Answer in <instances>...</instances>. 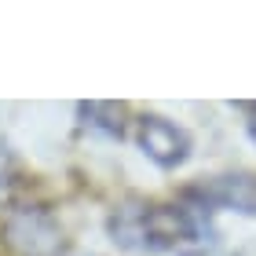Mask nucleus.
Returning a JSON list of instances; mask_svg holds the SVG:
<instances>
[{
	"instance_id": "obj_3",
	"label": "nucleus",
	"mask_w": 256,
	"mask_h": 256,
	"mask_svg": "<svg viewBox=\"0 0 256 256\" xmlns=\"http://www.w3.org/2000/svg\"><path fill=\"white\" fill-rule=\"evenodd\" d=\"M136 139H139V146H143V154L161 168H176L190 158V136L183 132L180 124H172L168 118H158V114L139 118Z\"/></svg>"
},
{
	"instance_id": "obj_1",
	"label": "nucleus",
	"mask_w": 256,
	"mask_h": 256,
	"mask_svg": "<svg viewBox=\"0 0 256 256\" xmlns=\"http://www.w3.org/2000/svg\"><path fill=\"white\" fill-rule=\"evenodd\" d=\"M110 234L124 249H187L208 246V212L202 205H121L110 216Z\"/></svg>"
},
{
	"instance_id": "obj_6",
	"label": "nucleus",
	"mask_w": 256,
	"mask_h": 256,
	"mask_svg": "<svg viewBox=\"0 0 256 256\" xmlns=\"http://www.w3.org/2000/svg\"><path fill=\"white\" fill-rule=\"evenodd\" d=\"M249 136H252V143H256V106H252V114H249Z\"/></svg>"
},
{
	"instance_id": "obj_4",
	"label": "nucleus",
	"mask_w": 256,
	"mask_h": 256,
	"mask_svg": "<svg viewBox=\"0 0 256 256\" xmlns=\"http://www.w3.org/2000/svg\"><path fill=\"white\" fill-rule=\"evenodd\" d=\"M190 202L208 208H238V212L256 216V172H227V176H212L198 183L190 190Z\"/></svg>"
},
{
	"instance_id": "obj_2",
	"label": "nucleus",
	"mask_w": 256,
	"mask_h": 256,
	"mask_svg": "<svg viewBox=\"0 0 256 256\" xmlns=\"http://www.w3.org/2000/svg\"><path fill=\"white\" fill-rule=\"evenodd\" d=\"M0 234H4V246L18 256H59L62 252V227L40 205L11 208L4 224H0Z\"/></svg>"
},
{
	"instance_id": "obj_5",
	"label": "nucleus",
	"mask_w": 256,
	"mask_h": 256,
	"mask_svg": "<svg viewBox=\"0 0 256 256\" xmlns=\"http://www.w3.org/2000/svg\"><path fill=\"white\" fill-rule=\"evenodd\" d=\"M80 118H84V124L99 128V132H106V136L124 132V106L121 102H84V106H80Z\"/></svg>"
}]
</instances>
